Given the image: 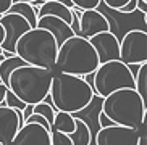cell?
Here are the masks:
<instances>
[{"mask_svg":"<svg viewBox=\"0 0 147 145\" xmlns=\"http://www.w3.org/2000/svg\"><path fill=\"white\" fill-rule=\"evenodd\" d=\"M99 124H100V128H105V126H110L112 123H110V121H108L107 118L100 113V115H99Z\"/></svg>","mask_w":147,"mask_h":145,"instance_id":"obj_31","label":"cell"},{"mask_svg":"<svg viewBox=\"0 0 147 145\" xmlns=\"http://www.w3.org/2000/svg\"><path fill=\"white\" fill-rule=\"evenodd\" d=\"M89 42L94 47L99 63L112 60H120V40L112 31H105L89 37Z\"/></svg>","mask_w":147,"mask_h":145,"instance_id":"obj_10","label":"cell"},{"mask_svg":"<svg viewBox=\"0 0 147 145\" xmlns=\"http://www.w3.org/2000/svg\"><path fill=\"white\" fill-rule=\"evenodd\" d=\"M99 64L97 53L89 39L74 34L58 45L53 72H66L84 77L86 74L94 72Z\"/></svg>","mask_w":147,"mask_h":145,"instance_id":"obj_3","label":"cell"},{"mask_svg":"<svg viewBox=\"0 0 147 145\" xmlns=\"http://www.w3.org/2000/svg\"><path fill=\"white\" fill-rule=\"evenodd\" d=\"M102 115L112 124L139 129L147 116V103L133 89H120L102 100Z\"/></svg>","mask_w":147,"mask_h":145,"instance_id":"obj_2","label":"cell"},{"mask_svg":"<svg viewBox=\"0 0 147 145\" xmlns=\"http://www.w3.org/2000/svg\"><path fill=\"white\" fill-rule=\"evenodd\" d=\"M3 103H5V107L13 108V110H21V111H23L24 108H26V103L21 102V100H20V98H18L15 94H11L8 89H7V94H5Z\"/></svg>","mask_w":147,"mask_h":145,"instance_id":"obj_22","label":"cell"},{"mask_svg":"<svg viewBox=\"0 0 147 145\" xmlns=\"http://www.w3.org/2000/svg\"><path fill=\"white\" fill-rule=\"evenodd\" d=\"M20 128L21 126L18 121L16 110L0 105V144L10 145Z\"/></svg>","mask_w":147,"mask_h":145,"instance_id":"obj_13","label":"cell"},{"mask_svg":"<svg viewBox=\"0 0 147 145\" xmlns=\"http://www.w3.org/2000/svg\"><path fill=\"white\" fill-rule=\"evenodd\" d=\"M138 145H147V134H146V132L139 134V139H138Z\"/></svg>","mask_w":147,"mask_h":145,"instance_id":"obj_32","label":"cell"},{"mask_svg":"<svg viewBox=\"0 0 147 145\" xmlns=\"http://www.w3.org/2000/svg\"><path fill=\"white\" fill-rule=\"evenodd\" d=\"M74 116L71 113H65V111H55L53 116V123H52V129L58 131L63 134H71L74 131ZM50 129V131H52Z\"/></svg>","mask_w":147,"mask_h":145,"instance_id":"obj_18","label":"cell"},{"mask_svg":"<svg viewBox=\"0 0 147 145\" xmlns=\"http://www.w3.org/2000/svg\"><path fill=\"white\" fill-rule=\"evenodd\" d=\"M49 95L57 111L76 115L89 107V103L94 98V90L92 85L87 84L82 76L53 72Z\"/></svg>","mask_w":147,"mask_h":145,"instance_id":"obj_1","label":"cell"},{"mask_svg":"<svg viewBox=\"0 0 147 145\" xmlns=\"http://www.w3.org/2000/svg\"><path fill=\"white\" fill-rule=\"evenodd\" d=\"M11 3H13V0H0V15H3V13L8 11Z\"/></svg>","mask_w":147,"mask_h":145,"instance_id":"obj_28","label":"cell"},{"mask_svg":"<svg viewBox=\"0 0 147 145\" xmlns=\"http://www.w3.org/2000/svg\"><path fill=\"white\" fill-rule=\"evenodd\" d=\"M110 31V23L105 18L104 13L99 10H86L79 16V31L76 36H81L84 39H89L92 36Z\"/></svg>","mask_w":147,"mask_h":145,"instance_id":"obj_12","label":"cell"},{"mask_svg":"<svg viewBox=\"0 0 147 145\" xmlns=\"http://www.w3.org/2000/svg\"><path fill=\"white\" fill-rule=\"evenodd\" d=\"M29 115H32V105H26V108L23 110V118L26 119Z\"/></svg>","mask_w":147,"mask_h":145,"instance_id":"obj_33","label":"cell"},{"mask_svg":"<svg viewBox=\"0 0 147 145\" xmlns=\"http://www.w3.org/2000/svg\"><path fill=\"white\" fill-rule=\"evenodd\" d=\"M136 10H139L146 16L147 15V0H136Z\"/></svg>","mask_w":147,"mask_h":145,"instance_id":"obj_27","label":"cell"},{"mask_svg":"<svg viewBox=\"0 0 147 145\" xmlns=\"http://www.w3.org/2000/svg\"><path fill=\"white\" fill-rule=\"evenodd\" d=\"M0 24H2L3 32H5L3 42H2L0 48L5 52H10V53H15V45H16L18 39L21 37L26 31L31 29L29 23L21 15L7 11L3 15H0Z\"/></svg>","mask_w":147,"mask_h":145,"instance_id":"obj_8","label":"cell"},{"mask_svg":"<svg viewBox=\"0 0 147 145\" xmlns=\"http://www.w3.org/2000/svg\"><path fill=\"white\" fill-rule=\"evenodd\" d=\"M13 2H28V3H32L34 0H13Z\"/></svg>","mask_w":147,"mask_h":145,"instance_id":"obj_35","label":"cell"},{"mask_svg":"<svg viewBox=\"0 0 147 145\" xmlns=\"http://www.w3.org/2000/svg\"><path fill=\"white\" fill-rule=\"evenodd\" d=\"M74 131L71 134H68L73 145H91L92 140V134H91V128L86 124V121L74 118Z\"/></svg>","mask_w":147,"mask_h":145,"instance_id":"obj_16","label":"cell"},{"mask_svg":"<svg viewBox=\"0 0 147 145\" xmlns=\"http://www.w3.org/2000/svg\"><path fill=\"white\" fill-rule=\"evenodd\" d=\"M134 87V72L120 60L100 63L92 72V90L100 98H105L115 90Z\"/></svg>","mask_w":147,"mask_h":145,"instance_id":"obj_6","label":"cell"},{"mask_svg":"<svg viewBox=\"0 0 147 145\" xmlns=\"http://www.w3.org/2000/svg\"><path fill=\"white\" fill-rule=\"evenodd\" d=\"M144 102L147 103V63L139 64L138 72L134 74V87H133Z\"/></svg>","mask_w":147,"mask_h":145,"instance_id":"obj_20","label":"cell"},{"mask_svg":"<svg viewBox=\"0 0 147 145\" xmlns=\"http://www.w3.org/2000/svg\"><path fill=\"white\" fill-rule=\"evenodd\" d=\"M58 45L57 40L47 29L42 28H31L15 45V55L20 56L26 64L45 68L53 71Z\"/></svg>","mask_w":147,"mask_h":145,"instance_id":"obj_5","label":"cell"},{"mask_svg":"<svg viewBox=\"0 0 147 145\" xmlns=\"http://www.w3.org/2000/svg\"><path fill=\"white\" fill-rule=\"evenodd\" d=\"M5 94H7V85H3L2 82H0V105H5V103H3Z\"/></svg>","mask_w":147,"mask_h":145,"instance_id":"obj_30","label":"cell"},{"mask_svg":"<svg viewBox=\"0 0 147 145\" xmlns=\"http://www.w3.org/2000/svg\"><path fill=\"white\" fill-rule=\"evenodd\" d=\"M0 145H2V144H0Z\"/></svg>","mask_w":147,"mask_h":145,"instance_id":"obj_37","label":"cell"},{"mask_svg":"<svg viewBox=\"0 0 147 145\" xmlns=\"http://www.w3.org/2000/svg\"><path fill=\"white\" fill-rule=\"evenodd\" d=\"M40 16H57L63 19L65 23H71L73 15H71V8L61 5L57 0H49V2H42L40 7H37V18Z\"/></svg>","mask_w":147,"mask_h":145,"instance_id":"obj_15","label":"cell"},{"mask_svg":"<svg viewBox=\"0 0 147 145\" xmlns=\"http://www.w3.org/2000/svg\"><path fill=\"white\" fill-rule=\"evenodd\" d=\"M100 2H104L110 10H115V11H120L123 7L129 3L131 0H100Z\"/></svg>","mask_w":147,"mask_h":145,"instance_id":"obj_25","label":"cell"},{"mask_svg":"<svg viewBox=\"0 0 147 145\" xmlns=\"http://www.w3.org/2000/svg\"><path fill=\"white\" fill-rule=\"evenodd\" d=\"M3 37H5V32H3V28H2V24H0V45H2V42H3Z\"/></svg>","mask_w":147,"mask_h":145,"instance_id":"obj_34","label":"cell"},{"mask_svg":"<svg viewBox=\"0 0 147 145\" xmlns=\"http://www.w3.org/2000/svg\"><path fill=\"white\" fill-rule=\"evenodd\" d=\"M23 64H26V63H24L20 56H16V55H11L10 58L2 60V61H0V82H2L3 85H7V84H8L10 74H11L16 68L23 66Z\"/></svg>","mask_w":147,"mask_h":145,"instance_id":"obj_19","label":"cell"},{"mask_svg":"<svg viewBox=\"0 0 147 145\" xmlns=\"http://www.w3.org/2000/svg\"><path fill=\"white\" fill-rule=\"evenodd\" d=\"M120 61L125 64L147 63V32L144 29L128 31L120 42Z\"/></svg>","mask_w":147,"mask_h":145,"instance_id":"obj_7","label":"cell"},{"mask_svg":"<svg viewBox=\"0 0 147 145\" xmlns=\"http://www.w3.org/2000/svg\"><path fill=\"white\" fill-rule=\"evenodd\" d=\"M134 10H136V0H131L126 7H123V8L120 10V13H133Z\"/></svg>","mask_w":147,"mask_h":145,"instance_id":"obj_29","label":"cell"},{"mask_svg":"<svg viewBox=\"0 0 147 145\" xmlns=\"http://www.w3.org/2000/svg\"><path fill=\"white\" fill-rule=\"evenodd\" d=\"M36 28L47 29L49 32L55 37L57 45H61L66 39L74 36L73 29L69 28L68 23H65L63 19H60V18H57V16H40V18H37Z\"/></svg>","mask_w":147,"mask_h":145,"instance_id":"obj_14","label":"cell"},{"mask_svg":"<svg viewBox=\"0 0 147 145\" xmlns=\"http://www.w3.org/2000/svg\"><path fill=\"white\" fill-rule=\"evenodd\" d=\"M40 2H49V0H40Z\"/></svg>","mask_w":147,"mask_h":145,"instance_id":"obj_36","label":"cell"},{"mask_svg":"<svg viewBox=\"0 0 147 145\" xmlns=\"http://www.w3.org/2000/svg\"><path fill=\"white\" fill-rule=\"evenodd\" d=\"M32 113L36 115H40L44 119L49 123L50 129H52V123H53V116H55V108L47 102H40V103H36L32 105Z\"/></svg>","mask_w":147,"mask_h":145,"instance_id":"obj_21","label":"cell"},{"mask_svg":"<svg viewBox=\"0 0 147 145\" xmlns=\"http://www.w3.org/2000/svg\"><path fill=\"white\" fill-rule=\"evenodd\" d=\"M50 145H73L68 134L58 132V131H50Z\"/></svg>","mask_w":147,"mask_h":145,"instance_id":"obj_23","label":"cell"},{"mask_svg":"<svg viewBox=\"0 0 147 145\" xmlns=\"http://www.w3.org/2000/svg\"><path fill=\"white\" fill-rule=\"evenodd\" d=\"M24 123H37V124H40V126H44L47 131H50V126H49V123L44 119L40 115H36V113H32V115L28 116L26 119H24Z\"/></svg>","mask_w":147,"mask_h":145,"instance_id":"obj_26","label":"cell"},{"mask_svg":"<svg viewBox=\"0 0 147 145\" xmlns=\"http://www.w3.org/2000/svg\"><path fill=\"white\" fill-rule=\"evenodd\" d=\"M10 145H50V131L37 123H24Z\"/></svg>","mask_w":147,"mask_h":145,"instance_id":"obj_11","label":"cell"},{"mask_svg":"<svg viewBox=\"0 0 147 145\" xmlns=\"http://www.w3.org/2000/svg\"><path fill=\"white\" fill-rule=\"evenodd\" d=\"M8 11L21 15L29 23L31 28H36V24H37V7H32L28 2H13V3L10 5Z\"/></svg>","mask_w":147,"mask_h":145,"instance_id":"obj_17","label":"cell"},{"mask_svg":"<svg viewBox=\"0 0 147 145\" xmlns=\"http://www.w3.org/2000/svg\"><path fill=\"white\" fill-rule=\"evenodd\" d=\"M139 129L110 124L100 128L95 136V145H138Z\"/></svg>","mask_w":147,"mask_h":145,"instance_id":"obj_9","label":"cell"},{"mask_svg":"<svg viewBox=\"0 0 147 145\" xmlns=\"http://www.w3.org/2000/svg\"><path fill=\"white\" fill-rule=\"evenodd\" d=\"M74 8L86 11V10H97L100 5V0H71Z\"/></svg>","mask_w":147,"mask_h":145,"instance_id":"obj_24","label":"cell"},{"mask_svg":"<svg viewBox=\"0 0 147 145\" xmlns=\"http://www.w3.org/2000/svg\"><path fill=\"white\" fill-rule=\"evenodd\" d=\"M52 74L50 69L23 64L10 74L7 89L26 105H36L49 97Z\"/></svg>","mask_w":147,"mask_h":145,"instance_id":"obj_4","label":"cell"}]
</instances>
